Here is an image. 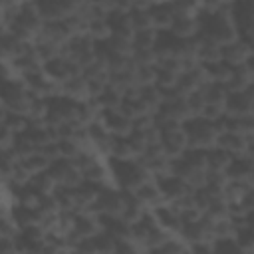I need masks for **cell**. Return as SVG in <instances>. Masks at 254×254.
Instances as JSON below:
<instances>
[{
    "instance_id": "cell-10",
    "label": "cell",
    "mask_w": 254,
    "mask_h": 254,
    "mask_svg": "<svg viewBox=\"0 0 254 254\" xmlns=\"http://www.w3.org/2000/svg\"><path fill=\"white\" fill-rule=\"evenodd\" d=\"M248 189H250V187H246V185H242V183L230 181V183L224 187V200H226L228 204H238V202L244 200Z\"/></svg>"
},
{
    "instance_id": "cell-9",
    "label": "cell",
    "mask_w": 254,
    "mask_h": 254,
    "mask_svg": "<svg viewBox=\"0 0 254 254\" xmlns=\"http://www.w3.org/2000/svg\"><path fill=\"white\" fill-rule=\"evenodd\" d=\"M131 18H133L135 30H157L151 8H135L131 12Z\"/></svg>"
},
{
    "instance_id": "cell-2",
    "label": "cell",
    "mask_w": 254,
    "mask_h": 254,
    "mask_svg": "<svg viewBox=\"0 0 254 254\" xmlns=\"http://www.w3.org/2000/svg\"><path fill=\"white\" fill-rule=\"evenodd\" d=\"M252 58V46L244 40H234L232 44L222 46V60L232 67L246 64Z\"/></svg>"
},
{
    "instance_id": "cell-6",
    "label": "cell",
    "mask_w": 254,
    "mask_h": 254,
    "mask_svg": "<svg viewBox=\"0 0 254 254\" xmlns=\"http://www.w3.org/2000/svg\"><path fill=\"white\" fill-rule=\"evenodd\" d=\"M153 12V18H155V28L157 32L161 30H171L173 24H175V12L173 8L169 6V2L165 4H155V8H151Z\"/></svg>"
},
{
    "instance_id": "cell-11",
    "label": "cell",
    "mask_w": 254,
    "mask_h": 254,
    "mask_svg": "<svg viewBox=\"0 0 254 254\" xmlns=\"http://www.w3.org/2000/svg\"><path fill=\"white\" fill-rule=\"evenodd\" d=\"M208 69H210V75H212L214 83H228L232 79V75H234V67L230 64H226L224 60L218 62V64L208 65Z\"/></svg>"
},
{
    "instance_id": "cell-8",
    "label": "cell",
    "mask_w": 254,
    "mask_h": 254,
    "mask_svg": "<svg viewBox=\"0 0 254 254\" xmlns=\"http://www.w3.org/2000/svg\"><path fill=\"white\" fill-rule=\"evenodd\" d=\"M234 159L220 147H214L208 151V171H228Z\"/></svg>"
},
{
    "instance_id": "cell-4",
    "label": "cell",
    "mask_w": 254,
    "mask_h": 254,
    "mask_svg": "<svg viewBox=\"0 0 254 254\" xmlns=\"http://www.w3.org/2000/svg\"><path fill=\"white\" fill-rule=\"evenodd\" d=\"M64 89H65V95L64 97H69L73 101H89L91 99V87H89V79L85 75H75L71 79H67L64 83Z\"/></svg>"
},
{
    "instance_id": "cell-13",
    "label": "cell",
    "mask_w": 254,
    "mask_h": 254,
    "mask_svg": "<svg viewBox=\"0 0 254 254\" xmlns=\"http://www.w3.org/2000/svg\"><path fill=\"white\" fill-rule=\"evenodd\" d=\"M234 238H236V242H238V246H240L242 252H254V228L252 226L236 232Z\"/></svg>"
},
{
    "instance_id": "cell-7",
    "label": "cell",
    "mask_w": 254,
    "mask_h": 254,
    "mask_svg": "<svg viewBox=\"0 0 254 254\" xmlns=\"http://www.w3.org/2000/svg\"><path fill=\"white\" fill-rule=\"evenodd\" d=\"M30 187H34V189H36L38 192H42V194H54L56 189L60 187V183L56 181V177H54L52 171H44V173H38V175L32 177Z\"/></svg>"
},
{
    "instance_id": "cell-1",
    "label": "cell",
    "mask_w": 254,
    "mask_h": 254,
    "mask_svg": "<svg viewBox=\"0 0 254 254\" xmlns=\"http://www.w3.org/2000/svg\"><path fill=\"white\" fill-rule=\"evenodd\" d=\"M101 123H103L115 137H131V133H133V129H135V121L129 119L121 109H119V111H105Z\"/></svg>"
},
{
    "instance_id": "cell-14",
    "label": "cell",
    "mask_w": 254,
    "mask_h": 254,
    "mask_svg": "<svg viewBox=\"0 0 254 254\" xmlns=\"http://www.w3.org/2000/svg\"><path fill=\"white\" fill-rule=\"evenodd\" d=\"M248 222H250V226L254 228V210H252V212L248 214Z\"/></svg>"
},
{
    "instance_id": "cell-12",
    "label": "cell",
    "mask_w": 254,
    "mask_h": 254,
    "mask_svg": "<svg viewBox=\"0 0 254 254\" xmlns=\"http://www.w3.org/2000/svg\"><path fill=\"white\" fill-rule=\"evenodd\" d=\"M159 40V32L157 30H137L133 36V46L137 48H155Z\"/></svg>"
},
{
    "instance_id": "cell-5",
    "label": "cell",
    "mask_w": 254,
    "mask_h": 254,
    "mask_svg": "<svg viewBox=\"0 0 254 254\" xmlns=\"http://www.w3.org/2000/svg\"><path fill=\"white\" fill-rule=\"evenodd\" d=\"M169 32L175 38L187 40V38H194L196 32H200V24H198L196 18H175V24Z\"/></svg>"
},
{
    "instance_id": "cell-3",
    "label": "cell",
    "mask_w": 254,
    "mask_h": 254,
    "mask_svg": "<svg viewBox=\"0 0 254 254\" xmlns=\"http://www.w3.org/2000/svg\"><path fill=\"white\" fill-rule=\"evenodd\" d=\"M198 40V62L204 65H212L222 62V46L218 42H214L212 38H208L206 34H202Z\"/></svg>"
}]
</instances>
